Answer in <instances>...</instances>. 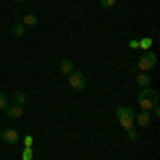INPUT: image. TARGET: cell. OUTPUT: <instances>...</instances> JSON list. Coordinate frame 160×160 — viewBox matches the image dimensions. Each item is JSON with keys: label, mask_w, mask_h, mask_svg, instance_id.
<instances>
[{"label": "cell", "mask_w": 160, "mask_h": 160, "mask_svg": "<svg viewBox=\"0 0 160 160\" xmlns=\"http://www.w3.org/2000/svg\"><path fill=\"white\" fill-rule=\"evenodd\" d=\"M22 160H32V148H26L22 154Z\"/></svg>", "instance_id": "cell-16"}, {"label": "cell", "mask_w": 160, "mask_h": 160, "mask_svg": "<svg viewBox=\"0 0 160 160\" xmlns=\"http://www.w3.org/2000/svg\"><path fill=\"white\" fill-rule=\"evenodd\" d=\"M128 139H130V141H137L139 137H137V132H135V130H130V132H128Z\"/></svg>", "instance_id": "cell-18"}, {"label": "cell", "mask_w": 160, "mask_h": 160, "mask_svg": "<svg viewBox=\"0 0 160 160\" xmlns=\"http://www.w3.org/2000/svg\"><path fill=\"white\" fill-rule=\"evenodd\" d=\"M58 71H60L62 75H71L75 71V64L71 60H62L60 62V66H58Z\"/></svg>", "instance_id": "cell-10"}, {"label": "cell", "mask_w": 160, "mask_h": 160, "mask_svg": "<svg viewBox=\"0 0 160 160\" xmlns=\"http://www.w3.org/2000/svg\"><path fill=\"white\" fill-rule=\"evenodd\" d=\"M137 47H139V41L132 38V41H130V49H137Z\"/></svg>", "instance_id": "cell-19"}, {"label": "cell", "mask_w": 160, "mask_h": 160, "mask_svg": "<svg viewBox=\"0 0 160 160\" xmlns=\"http://www.w3.org/2000/svg\"><path fill=\"white\" fill-rule=\"evenodd\" d=\"M137 83L141 88H149V83H152V77H149L148 73H139L137 75Z\"/></svg>", "instance_id": "cell-11"}, {"label": "cell", "mask_w": 160, "mask_h": 160, "mask_svg": "<svg viewBox=\"0 0 160 160\" xmlns=\"http://www.w3.org/2000/svg\"><path fill=\"white\" fill-rule=\"evenodd\" d=\"M26 30H28V28H26V26L22 24V22H17V24H15V26L11 28V32L15 34V37H24V32H26Z\"/></svg>", "instance_id": "cell-12"}, {"label": "cell", "mask_w": 160, "mask_h": 160, "mask_svg": "<svg viewBox=\"0 0 160 160\" xmlns=\"http://www.w3.org/2000/svg\"><path fill=\"white\" fill-rule=\"evenodd\" d=\"M137 102H139V107L143 111H149L154 105H158V92L152 90V88H143L139 92V96H137Z\"/></svg>", "instance_id": "cell-2"}, {"label": "cell", "mask_w": 160, "mask_h": 160, "mask_svg": "<svg viewBox=\"0 0 160 160\" xmlns=\"http://www.w3.org/2000/svg\"><path fill=\"white\" fill-rule=\"evenodd\" d=\"M139 47L145 49V51H149V47H152V38H139Z\"/></svg>", "instance_id": "cell-14"}, {"label": "cell", "mask_w": 160, "mask_h": 160, "mask_svg": "<svg viewBox=\"0 0 160 160\" xmlns=\"http://www.w3.org/2000/svg\"><path fill=\"white\" fill-rule=\"evenodd\" d=\"M15 2H26V0H15Z\"/></svg>", "instance_id": "cell-20"}, {"label": "cell", "mask_w": 160, "mask_h": 160, "mask_svg": "<svg viewBox=\"0 0 160 160\" xmlns=\"http://www.w3.org/2000/svg\"><path fill=\"white\" fill-rule=\"evenodd\" d=\"M22 24H24L26 28H37L38 26V17L34 15V13H26L24 17H22Z\"/></svg>", "instance_id": "cell-8"}, {"label": "cell", "mask_w": 160, "mask_h": 160, "mask_svg": "<svg viewBox=\"0 0 160 160\" xmlns=\"http://www.w3.org/2000/svg\"><path fill=\"white\" fill-rule=\"evenodd\" d=\"M0 139H2L4 143L13 145V143L19 141V132H17L15 128H2V130H0Z\"/></svg>", "instance_id": "cell-5"}, {"label": "cell", "mask_w": 160, "mask_h": 160, "mask_svg": "<svg viewBox=\"0 0 160 160\" xmlns=\"http://www.w3.org/2000/svg\"><path fill=\"white\" fill-rule=\"evenodd\" d=\"M9 105H11V96L4 94V92H0V111H4Z\"/></svg>", "instance_id": "cell-13"}, {"label": "cell", "mask_w": 160, "mask_h": 160, "mask_svg": "<svg viewBox=\"0 0 160 160\" xmlns=\"http://www.w3.org/2000/svg\"><path fill=\"white\" fill-rule=\"evenodd\" d=\"M100 2V7H102V9H111V7H115V2H118V0H98Z\"/></svg>", "instance_id": "cell-15"}, {"label": "cell", "mask_w": 160, "mask_h": 160, "mask_svg": "<svg viewBox=\"0 0 160 160\" xmlns=\"http://www.w3.org/2000/svg\"><path fill=\"white\" fill-rule=\"evenodd\" d=\"M68 86L73 88V90H79V92H81V90L86 88V75L79 73V71L75 68L73 73L68 75Z\"/></svg>", "instance_id": "cell-4"}, {"label": "cell", "mask_w": 160, "mask_h": 160, "mask_svg": "<svg viewBox=\"0 0 160 160\" xmlns=\"http://www.w3.org/2000/svg\"><path fill=\"white\" fill-rule=\"evenodd\" d=\"M115 118H118L120 126H122L126 132L135 130V111L130 109V107H118L115 109Z\"/></svg>", "instance_id": "cell-1"}, {"label": "cell", "mask_w": 160, "mask_h": 160, "mask_svg": "<svg viewBox=\"0 0 160 160\" xmlns=\"http://www.w3.org/2000/svg\"><path fill=\"white\" fill-rule=\"evenodd\" d=\"M11 102L17 105V107H26V105H28V96H26L24 92H15L11 96Z\"/></svg>", "instance_id": "cell-9"}, {"label": "cell", "mask_w": 160, "mask_h": 160, "mask_svg": "<svg viewBox=\"0 0 160 160\" xmlns=\"http://www.w3.org/2000/svg\"><path fill=\"white\" fill-rule=\"evenodd\" d=\"M135 124H139V126H149L152 124V115H149V111H141L139 115H135Z\"/></svg>", "instance_id": "cell-7"}, {"label": "cell", "mask_w": 160, "mask_h": 160, "mask_svg": "<svg viewBox=\"0 0 160 160\" xmlns=\"http://www.w3.org/2000/svg\"><path fill=\"white\" fill-rule=\"evenodd\" d=\"M24 143H26V148H32V143H34V139H32V137L28 135V137L24 139Z\"/></svg>", "instance_id": "cell-17"}, {"label": "cell", "mask_w": 160, "mask_h": 160, "mask_svg": "<svg viewBox=\"0 0 160 160\" xmlns=\"http://www.w3.org/2000/svg\"><path fill=\"white\" fill-rule=\"evenodd\" d=\"M4 113H7V118H11V120H19V118L24 115V107H17V105H9V107L4 109Z\"/></svg>", "instance_id": "cell-6"}, {"label": "cell", "mask_w": 160, "mask_h": 160, "mask_svg": "<svg viewBox=\"0 0 160 160\" xmlns=\"http://www.w3.org/2000/svg\"><path fill=\"white\" fill-rule=\"evenodd\" d=\"M156 53L154 51H148V53H143L141 58H139V62H137V66H139V71L141 73H149L152 68H156Z\"/></svg>", "instance_id": "cell-3"}]
</instances>
